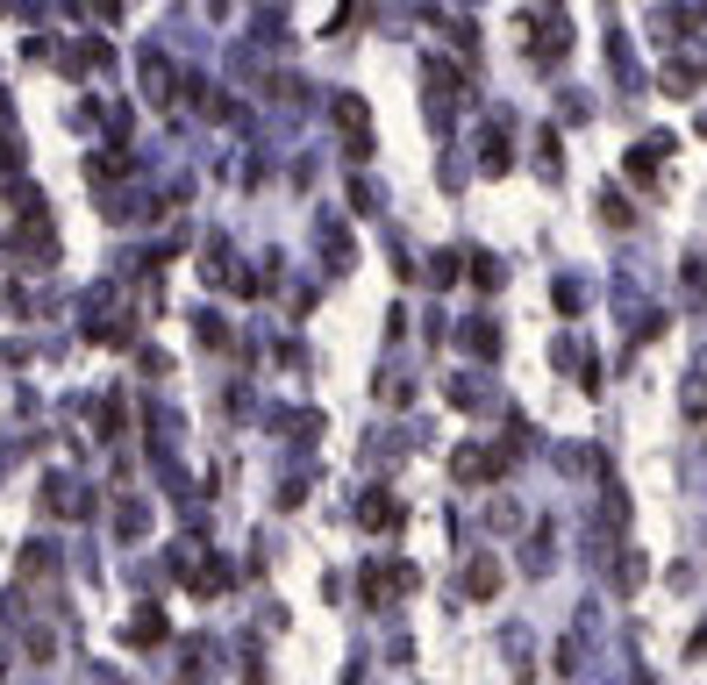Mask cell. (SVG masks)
Returning a JSON list of instances; mask_svg holds the SVG:
<instances>
[{
    "label": "cell",
    "instance_id": "2",
    "mask_svg": "<svg viewBox=\"0 0 707 685\" xmlns=\"http://www.w3.org/2000/svg\"><path fill=\"white\" fill-rule=\"evenodd\" d=\"M394 521H401V514H394V500H386V492H372V500H365V528H394Z\"/></svg>",
    "mask_w": 707,
    "mask_h": 685
},
{
    "label": "cell",
    "instance_id": "1",
    "mask_svg": "<svg viewBox=\"0 0 707 685\" xmlns=\"http://www.w3.org/2000/svg\"><path fill=\"white\" fill-rule=\"evenodd\" d=\"M158 635H165V614H158V607H143V614L129 621V643H158Z\"/></svg>",
    "mask_w": 707,
    "mask_h": 685
}]
</instances>
